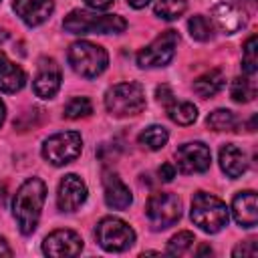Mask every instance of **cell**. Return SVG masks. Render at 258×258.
I'll return each mask as SVG.
<instances>
[{
	"instance_id": "52a82bcc",
	"label": "cell",
	"mask_w": 258,
	"mask_h": 258,
	"mask_svg": "<svg viewBox=\"0 0 258 258\" xmlns=\"http://www.w3.org/2000/svg\"><path fill=\"white\" fill-rule=\"evenodd\" d=\"M83 151V137L77 131H62L46 137L42 141V157L60 167L71 161H75Z\"/></svg>"
},
{
	"instance_id": "277c9868",
	"label": "cell",
	"mask_w": 258,
	"mask_h": 258,
	"mask_svg": "<svg viewBox=\"0 0 258 258\" xmlns=\"http://www.w3.org/2000/svg\"><path fill=\"white\" fill-rule=\"evenodd\" d=\"M105 109L113 117H133L145 109V91L139 83H117L105 93Z\"/></svg>"
},
{
	"instance_id": "74e56055",
	"label": "cell",
	"mask_w": 258,
	"mask_h": 258,
	"mask_svg": "<svg viewBox=\"0 0 258 258\" xmlns=\"http://www.w3.org/2000/svg\"><path fill=\"white\" fill-rule=\"evenodd\" d=\"M202 254H212V248H210L208 244H204V246H200V250H198V256H202Z\"/></svg>"
},
{
	"instance_id": "4316f807",
	"label": "cell",
	"mask_w": 258,
	"mask_h": 258,
	"mask_svg": "<svg viewBox=\"0 0 258 258\" xmlns=\"http://www.w3.org/2000/svg\"><path fill=\"white\" fill-rule=\"evenodd\" d=\"M242 71H244L246 77H254L256 71H258V46H256V36H254V34L244 42Z\"/></svg>"
},
{
	"instance_id": "7c38bea8",
	"label": "cell",
	"mask_w": 258,
	"mask_h": 258,
	"mask_svg": "<svg viewBox=\"0 0 258 258\" xmlns=\"http://www.w3.org/2000/svg\"><path fill=\"white\" fill-rule=\"evenodd\" d=\"M87 183L77 173H67L56 189V206L60 212H75L87 200Z\"/></svg>"
},
{
	"instance_id": "f1b7e54d",
	"label": "cell",
	"mask_w": 258,
	"mask_h": 258,
	"mask_svg": "<svg viewBox=\"0 0 258 258\" xmlns=\"http://www.w3.org/2000/svg\"><path fill=\"white\" fill-rule=\"evenodd\" d=\"M194 242H196V238H194L191 232H187V230L177 232V234L171 236L169 242H167V254H171V256H181V254H185V252L194 246Z\"/></svg>"
},
{
	"instance_id": "ffe728a7",
	"label": "cell",
	"mask_w": 258,
	"mask_h": 258,
	"mask_svg": "<svg viewBox=\"0 0 258 258\" xmlns=\"http://www.w3.org/2000/svg\"><path fill=\"white\" fill-rule=\"evenodd\" d=\"M224 83H226L224 73H222L220 69H210V71H206L204 75H200V77L194 81L191 87H194V93H196L198 97L210 99V97L218 95V93L224 89Z\"/></svg>"
},
{
	"instance_id": "1f68e13d",
	"label": "cell",
	"mask_w": 258,
	"mask_h": 258,
	"mask_svg": "<svg viewBox=\"0 0 258 258\" xmlns=\"http://www.w3.org/2000/svg\"><path fill=\"white\" fill-rule=\"evenodd\" d=\"M157 175L161 181H171L175 177V165L173 163H161L157 169Z\"/></svg>"
},
{
	"instance_id": "5bb4252c",
	"label": "cell",
	"mask_w": 258,
	"mask_h": 258,
	"mask_svg": "<svg viewBox=\"0 0 258 258\" xmlns=\"http://www.w3.org/2000/svg\"><path fill=\"white\" fill-rule=\"evenodd\" d=\"M60 67L54 58H40L34 77V93L40 99H52L60 89Z\"/></svg>"
},
{
	"instance_id": "8d00e7d4",
	"label": "cell",
	"mask_w": 258,
	"mask_h": 258,
	"mask_svg": "<svg viewBox=\"0 0 258 258\" xmlns=\"http://www.w3.org/2000/svg\"><path fill=\"white\" fill-rule=\"evenodd\" d=\"M4 119H6V105H4V101L0 99V127H2Z\"/></svg>"
},
{
	"instance_id": "cb8c5ba5",
	"label": "cell",
	"mask_w": 258,
	"mask_h": 258,
	"mask_svg": "<svg viewBox=\"0 0 258 258\" xmlns=\"http://www.w3.org/2000/svg\"><path fill=\"white\" fill-rule=\"evenodd\" d=\"M230 97L236 103H250L256 97V85L250 81V77H236L230 85Z\"/></svg>"
},
{
	"instance_id": "8fae6325",
	"label": "cell",
	"mask_w": 258,
	"mask_h": 258,
	"mask_svg": "<svg viewBox=\"0 0 258 258\" xmlns=\"http://www.w3.org/2000/svg\"><path fill=\"white\" fill-rule=\"evenodd\" d=\"M83 250V238L73 230H54L42 240V252L50 258L79 256Z\"/></svg>"
},
{
	"instance_id": "6da1fadb",
	"label": "cell",
	"mask_w": 258,
	"mask_h": 258,
	"mask_svg": "<svg viewBox=\"0 0 258 258\" xmlns=\"http://www.w3.org/2000/svg\"><path fill=\"white\" fill-rule=\"evenodd\" d=\"M44 200H46V185L40 177H28L16 189L12 200V216L16 220L18 230L24 236H30L36 230Z\"/></svg>"
},
{
	"instance_id": "d590c367",
	"label": "cell",
	"mask_w": 258,
	"mask_h": 258,
	"mask_svg": "<svg viewBox=\"0 0 258 258\" xmlns=\"http://www.w3.org/2000/svg\"><path fill=\"white\" fill-rule=\"evenodd\" d=\"M149 2H151V0H127V4H129L131 8H137V10H139V8H145Z\"/></svg>"
},
{
	"instance_id": "30bf717a",
	"label": "cell",
	"mask_w": 258,
	"mask_h": 258,
	"mask_svg": "<svg viewBox=\"0 0 258 258\" xmlns=\"http://www.w3.org/2000/svg\"><path fill=\"white\" fill-rule=\"evenodd\" d=\"M175 161H177V169L181 173H187V175L204 173L210 169L212 151L202 141H189L175 149Z\"/></svg>"
},
{
	"instance_id": "ac0fdd59",
	"label": "cell",
	"mask_w": 258,
	"mask_h": 258,
	"mask_svg": "<svg viewBox=\"0 0 258 258\" xmlns=\"http://www.w3.org/2000/svg\"><path fill=\"white\" fill-rule=\"evenodd\" d=\"M26 85V73L0 50V91L16 93Z\"/></svg>"
},
{
	"instance_id": "836d02e7",
	"label": "cell",
	"mask_w": 258,
	"mask_h": 258,
	"mask_svg": "<svg viewBox=\"0 0 258 258\" xmlns=\"http://www.w3.org/2000/svg\"><path fill=\"white\" fill-rule=\"evenodd\" d=\"M230 2L238 4L240 8H244V10L250 14V12H254V10H256V2H258V0H230Z\"/></svg>"
},
{
	"instance_id": "44dd1931",
	"label": "cell",
	"mask_w": 258,
	"mask_h": 258,
	"mask_svg": "<svg viewBox=\"0 0 258 258\" xmlns=\"http://www.w3.org/2000/svg\"><path fill=\"white\" fill-rule=\"evenodd\" d=\"M165 109H167V117L177 125H191L198 119V109L189 101H173Z\"/></svg>"
},
{
	"instance_id": "3957f363",
	"label": "cell",
	"mask_w": 258,
	"mask_h": 258,
	"mask_svg": "<svg viewBox=\"0 0 258 258\" xmlns=\"http://www.w3.org/2000/svg\"><path fill=\"white\" fill-rule=\"evenodd\" d=\"M189 216H191V222L208 234L220 232L224 226H228V220H230L226 204L208 191H196L194 194Z\"/></svg>"
},
{
	"instance_id": "7a4b0ae2",
	"label": "cell",
	"mask_w": 258,
	"mask_h": 258,
	"mask_svg": "<svg viewBox=\"0 0 258 258\" xmlns=\"http://www.w3.org/2000/svg\"><path fill=\"white\" fill-rule=\"evenodd\" d=\"M62 26L71 34H121L127 28V20L117 14H97L89 10H71Z\"/></svg>"
},
{
	"instance_id": "83f0119b",
	"label": "cell",
	"mask_w": 258,
	"mask_h": 258,
	"mask_svg": "<svg viewBox=\"0 0 258 258\" xmlns=\"http://www.w3.org/2000/svg\"><path fill=\"white\" fill-rule=\"evenodd\" d=\"M91 113H93V103L87 97H73L62 111L67 119H83V117H89Z\"/></svg>"
},
{
	"instance_id": "e0dca14e",
	"label": "cell",
	"mask_w": 258,
	"mask_h": 258,
	"mask_svg": "<svg viewBox=\"0 0 258 258\" xmlns=\"http://www.w3.org/2000/svg\"><path fill=\"white\" fill-rule=\"evenodd\" d=\"M103 187H105V204L113 210H125L131 206L133 202V194L131 189L121 181V177L117 173H107L103 179Z\"/></svg>"
},
{
	"instance_id": "9c48e42d",
	"label": "cell",
	"mask_w": 258,
	"mask_h": 258,
	"mask_svg": "<svg viewBox=\"0 0 258 258\" xmlns=\"http://www.w3.org/2000/svg\"><path fill=\"white\" fill-rule=\"evenodd\" d=\"M145 216L153 230H165L181 218V200L169 191L153 194L145 204Z\"/></svg>"
},
{
	"instance_id": "ba28073f",
	"label": "cell",
	"mask_w": 258,
	"mask_h": 258,
	"mask_svg": "<svg viewBox=\"0 0 258 258\" xmlns=\"http://www.w3.org/2000/svg\"><path fill=\"white\" fill-rule=\"evenodd\" d=\"M179 44V34L175 30H163L159 36H155L147 46H143L137 52V64L141 69H159L167 67L171 58L175 56V48Z\"/></svg>"
},
{
	"instance_id": "484cf974",
	"label": "cell",
	"mask_w": 258,
	"mask_h": 258,
	"mask_svg": "<svg viewBox=\"0 0 258 258\" xmlns=\"http://www.w3.org/2000/svg\"><path fill=\"white\" fill-rule=\"evenodd\" d=\"M187 30H189V36L194 40H200V42H206L214 36V24L212 20H208L206 16L202 14H196L187 20Z\"/></svg>"
},
{
	"instance_id": "ab89813d",
	"label": "cell",
	"mask_w": 258,
	"mask_h": 258,
	"mask_svg": "<svg viewBox=\"0 0 258 258\" xmlns=\"http://www.w3.org/2000/svg\"><path fill=\"white\" fill-rule=\"evenodd\" d=\"M0 2H2V0H0Z\"/></svg>"
},
{
	"instance_id": "5b68a950",
	"label": "cell",
	"mask_w": 258,
	"mask_h": 258,
	"mask_svg": "<svg viewBox=\"0 0 258 258\" xmlns=\"http://www.w3.org/2000/svg\"><path fill=\"white\" fill-rule=\"evenodd\" d=\"M69 64L71 69L85 77V79H97L109 64V54L103 46L89 42V40H77L69 48Z\"/></svg>"
},
{
	"instance_id": "f546056e",
	"label": "cell",
	"mask_w": 258,
	"mask_h": 258,
	"mask_svg": "<svg viewBox=\"0 0 258 258\" xmlns=\"http://www.w3.org/2000/svg\"><path fill=\"white\" fill-rule=\"evenodd\" d=\"M256 254H258V248H256V242H254V240L240 242V244L232 250V256H234V258H240V256H242V258H244V256H250V258H252V256H256Z\"/></svg>"
},
{
	"instance_id": "603a6c76",
	"label": "cell",
	"mask_w": 258,
	"mask_h": 258,
	"mask_svg": "<svg viewBox=\"0 0 258 258\" xmlns=\"http://www.w3.org/2000/svg\"><path fill=\"white\" fill-rule=\"evenodd\" d=\"M206 125L212 131H234L238 127V119L230 109H216L208 115Z\"/></svg>"
},
{
	"instance_id": "d6a6232c",
	"label": "cell",
	"mask_w": 258,
	"mask_h": 258,
	"mask_svg": "<svg viewBox=\"0 0 258 258\" xmlns=\"http://www.w3.org/2000/svg\"><path fill=\"white\" fill-rule=\"evenodd\" d=\"M85 4L93 10H107L113 4V0H85Z\"/></svg>"
},
{
	"instance_id": "4dcf8cb0",
	"label": "cell",
	"mask_w": 258,
	"mask_h": 258,
	"mask_svg": "<svg viewBox=\"0 0 258 258\" xmlns=\"http://www.w3.org/2000/svg\"><path fill=\"white\" fill-rule=\"evenodd\" d=\"M155 97H157V101H159L163 107H167L169 103L175 101V99H173V91L169 89V85H159V87L155 89Z\"/></svg>"
},
{
	"instance_id": "f35d334b",
	"label": "cell",
	"mask_w": 258,
	"mask_h": 258,
	"mask_svg": "<svg viewBox=\"0 0 258 258\" xmlns=\"http://www.w3.org/2000/svg\"><path fill=\"white\" fill-rule=\"evenodd\" d=\"M6 38H8V32H6L4 28H0V42H4Z\"/></svg>"
},
{
	"instance_id": "8992f818",
	"label": "cell",
	"mask_w": 258,
	"mask_h": 258,
	"mask_svg": "<svg viewBox=\"0 0 258 258\" xmlns=\"http://www.w3.org/2000/svg\"><path fill=\"white\" fill-rule=\"evenodd\" d=\"M95 238L105 252H125L135 244L133 228L115 216H107L97 224Z\"/></svg>"
},
{
	"instance_id": "e575fe53",
	"label": "cell",
	"mask_w": 258,
	"mask_h": 258,
	"mask_svg": "<svg viewBox=\"0 0 258 258\" xmlns=\"http://www.w3.org/2000/svg\"><path fill=\"white\" fill-rule=\"evenodd\" d=\"M0 256H12V248L8 246V242L0 236Z\"/></svg>"
},
{
	"instance_id": "d6986e66",
	"label": "cell",
	"mask_w": 258,
	"mask_h": 258,
	"mask_svg": "<svg viewBox=\"0 0 258 258\" xmlns=\"http://www.w3.org/2000/svg\"><path fill=\"white\" fill-rule=\"evenodd\" d=\"M220 167H222V171H224L228 177H232V179L240 177V175L248 169L246 153H244L240 147H236L234 143L224 145V147L220 149Z\"/></svg>"
},
{
	"instance_id": "4fadbf2b",
	"label": "cell",
	"mask_w": 258,
	"mask_h": 258,
	"mask_svg": "<svg viewBox=\"0 0 258 258\" xmlns=\"http://www.w3.org/2000/svg\"><path fill=\"white\" fill-rule=\"evenodd\" d=\"M248 22V12L230 0H220L212 6V24H216L222 32L234 34L244 28Z\"/></svg>"
},
{
	"instance_id": "2e32d148",
	"label": "cell",
	"mask_w": 258,
	"mask_h": 258,
	"mask_svg": "<svg viewBox=\"0 0 258 258\" xmlns=\"http://www.w3.org/2000/svg\"><path fill=\"white\" fill-rule=\"evenodd\" d=\"M232 216L238 226L242 228H254L258 224V204L256 194L252 189L238 191L232 200Z\"/></svg>"
},
{
	"instance_id": "7402d4cb",
	"label": "cell",
	"mask_w": 258,
	"mask_h": 258,
	"mask_svg": "<svg viewBox=\"0 0 258 258\" xmlns=\"http://www.w3.org/2000/svg\"><path fill=\"white\" fill-rule=\"evenodd\" d=\"M137 139H139V145H143V147H147V149H151V151H157V149H161V147L167 143L169 133H167V129L161 127V125H149V127H145V129L139 133Z\"/></svg>"
},
{
	"instance_id": "9a60e30c",
	"label": "cell",
	"mask_w": 258,
	"mask_h": 258,
	"mask_svg": "<svg viewBox=\"0 0 258 258\" xmlns=\"http://www.w3.org/2000/svg\"><path fill=\"white\" fill-rule=\"evenodd\" d=\"M12 8L26 26H38L50 18L54 4L52 0H14Z\"/></svg>"
},
{
	"instance_id": "d4e9b609",
	"label": "cell",
	"mask_w": 258,
	"mask_h": 258,
	"mask_svg": "<svg viewBox=\"0 0 258 258\" xmlns=\"http://www.w3.org/2000/svg\"><path fill=\"white\" fill-rule=\"evenodd\" d=\"M187 10V0H157L153 12L161 20H177Z\"/></svg>"
}]
</instances>
